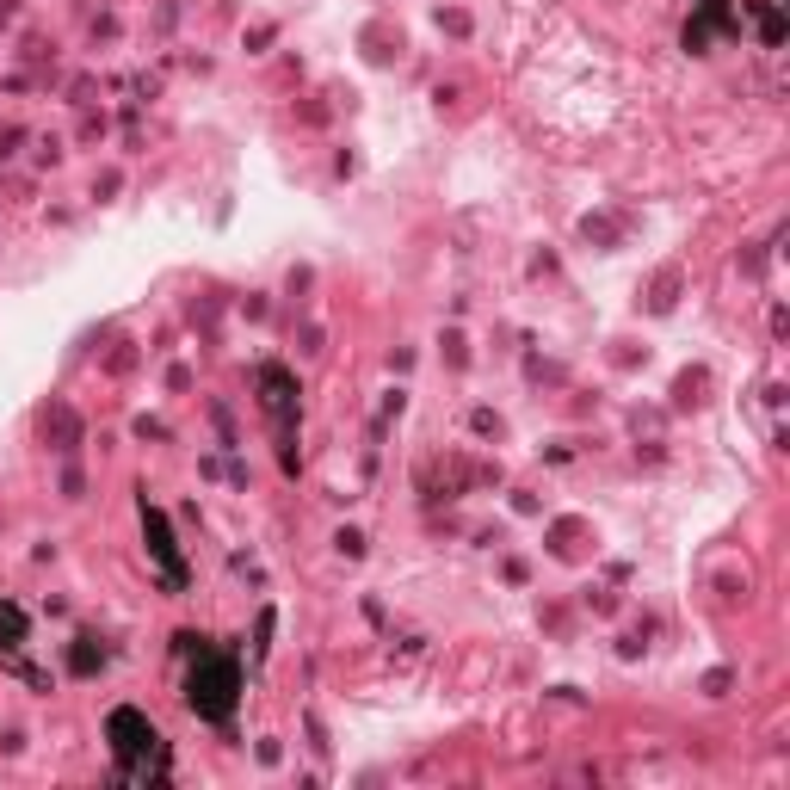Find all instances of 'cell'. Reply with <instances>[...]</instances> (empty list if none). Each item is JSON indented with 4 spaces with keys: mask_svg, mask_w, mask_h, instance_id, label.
<instances>
[{
    "mask_svg": "<svg viewBox=\"0 0 790 790\" xmlns=\"http://www.w3.org/2000/svg\"><path fill=\"white\" fill-rule=\"evenodd\" d=\"M105 741H112L124 778H161V772H167V741H161V729H155L142 710H112Z\"/></svg>",
    "mask_w": 790,
    "mask_h": 790,
    "instance_id": "obj_1",
    "label": "cell"
},
{
    "mask_svg": "<svg viewBox=\"0 0 790 790\" xmlns=\"http://www.w3.org/2000/svg\"><path fill=\"white\" fill-rule=\"evenodd\" d=\"M235 692H241L235 661L198 649V661H192V673H186V704H192L198 716H210V723H229V716H235Z\"/></svg>",
    "mask_w": 790,
    "mask_h": 790,
    "instance_id": "obj_2",
    "label": "cell"
},
{
    "mask_svg": "<svg viewBox=\"0 0 790 790\" xmlns=\"http://www.w3.org/2000/svg\"><path fill=\"white\" fill-rule=\"evenodd\" d=\"M142 537H149L155 562L167 568V587H179V581H186V574H179V556H173V537H167V519H161L155 507H142Z\"/></svg>",
    "mask_w": 790,
    "mask_h": 790,
    "instance_id": "obj_3",
    "label": "cell"
},
{
    "mask_svg": "<svg viewBox=\"0 0 790 790\" xmlns=\"http://www.w3.org/2000/svg\"><path fill=\"white\" fill-rule=\"evenodd\" d=\"M260 389H266L272 420H291V377H284L278 365H266V371H260Z\"/></svg>",
    "mask_w": 790,
    "mask_h": 790,
    "instance_id": "obj_4",
    "label": "cell"
},
{
    "mask_svg": "<svg viewBox=\"0 0 790 790\" xmlns=\"http://www.w3.org/2000/svg\"><path fill=\"white\" fill-rule=\"evenodd\" d=\"M19 636H25L19 605H0V649H19Z\"/></svg>",
    "mask_w": 790,
    "mask_h": 790,
    "instance_id": "obj_5",
    "label": "cell"
},
{
    "mask_svg": "<svg viewBox=\"0 0 790 790\" xmlns=\"http://www.w3.org/2000/svg\"><path fill=\"white\" fill-rule=\"evenodd\" d=\"M760 38H766V44H778V38H784V19H778V13H772V7H766V13H760Z\"/></svg>",
    "mask_w": 790,
    "mask_h": 790,
    "instance_id": "obj_6",
    "label": "cell"
},
{
    "mask_svg": "<svg viewBox=\"0 0 790 790\" xmlns=\"http://www.w3.org/2000/svg\"><path fill=\"white\" fill-rule=\"evenodd\" d=\"M99 667V655H93V642H81V649H75V673H93Z\"/></svg>",
    "mask_w": 790,
    "mask_h": 790,
    "instance_id": "obj_7",
    "label": "cell"
},
{
    "mask_svg": "<svg viewBox=\"0 0 790 790\" xmlns=\"http://www.w3.org/2000/svg\"><path fill=\"white\" fill-rule=\"evenodd\" d=\"M704 19H723V0H710ZM698 31H704V25H692V31H686V44H692V50H698Z\"/></svg>",
    "mask_w": 790,
    "mask_h": 790,
    "instance_id": "obj_8",
    "label": "cell"
}]
</instances>
